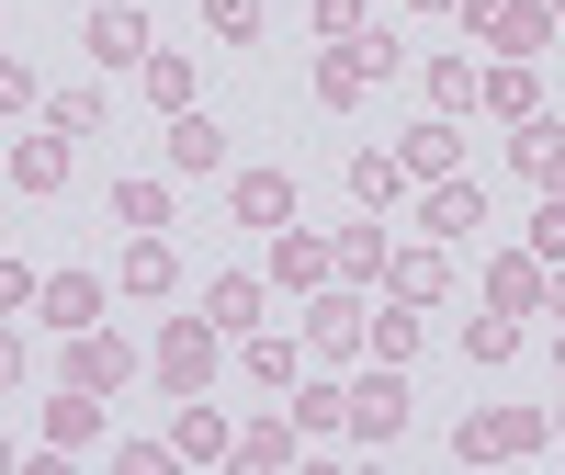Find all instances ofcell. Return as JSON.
Wrapping results in <instances>:
<instances>
[{
  "label": "cell",
  "instance_id": "83f0119b",
  "mask_svg": "<svg viewBox=\"0 0 565 475\" xmlns=\"http://www.w3.org/2000/svg\"><path fill=\"white\" fill-rule=\"evenodd\" d=\"M463 351H476V362H509V351H521V317H509V306L476 317V328H463Z\"/></svg>",
  "mask_w": 565,
  "mask_h": 475
},
{
  "label": "cell",
  "instance_id": "9a60e30c",
  "mask_svg": "<svg viewBox=\"0 0 565 475\" xmlns=\"http://www.w3.org/2000/svg\"><path fill=\"white\" fill-rule=\"evenodd\" d=\"M170 283H181V261H170V238L148 226V238L125 250V295H170Z\"/></svg>",
  "mask_w": 565,
  "mask_h": 475
},
{
  "label": "cell",
  "instance_id": "7a4b0ae2",
  "mask_svg": "<svg viewBox=\"0 0 565 475\" xmlns=\"http://www.w3.org/2000/svg\"><path fill=\"white\" fill-rule=\"evenodd\" d=\"M215 340H226L215 317H170V328H159V386H170V397H204V386H215Z\"/></svg>",
  "mask_w": 565,
  "mask_h": 475
},
{
  "label": "cell",
  "instance_id": "44dd1931",
  "mask_svg": "<svg viewBox=\"0 0 565 475\" xmlns=\"http://www.w3.org/2000/svg\"><path fill=\"white\" fill-rule=\"evenodd\" d=\"M407 181H452V125H407Z\"/></svg>",
  "mask_w": 565,
  "mask_h": 475
},
{
  "label": "cell",
  "instance_id": "277c9868",
  "mask_svg": "<svg viewBox=\"0 0 565 475\" xmlns=\"http://www.w3.org/2000/svg\"><path fill=\"white\" fill-rule=\"evenodd\" d=\"M90 57H103V68H148L159 57V45H148V12H136V0H103V12H90Z\"/></svg>",
  "mask_w": 565,
  "mask_h": 475
},
{
  "label": "cell",
  "instance_id": "5b68a950",
  "mask_svg": "<svg viewBox=\"0 0 565 475\" xmlns=\"http://www.w3.org/2000/svg\"><path fill=\"white\" fill-rule=\"evenodd\" d=\"M136 373V351L125 340H103V328H68V386H90V397H114Z\"/></svg>",
  "mask_w": 565,
  "mask_h": 475
},
{
  "label": "cell",
  "instance_id": "cb8c5ba5",
  "mask_svg": "<svg viewBox=\"0 0 565 475\" xmlns=\"http://www.w3.org/2000/svg\"><path fill=\"white\" fill-rule=\"evenodd\" d=\"M430 103H441V114H476V103H487L476 57H441V68H430Z\"/></svg>",
  "mask_w": 565,
  "mask_h": 475
},
{
  "label": "cell",
  "instance_id": "30bf717a",
  "mask_svg": "<svg viewBox=\"0 0 565 475\" xmlns=\"http://www.w3.org/2000/svg\"><path fill=\"white\" fill-rule=\"evenodd\" d=\"M238 226H295V170H238Z\"/></svg>",
  "mask_w": 565,
  "mask_h": 475
},
{
  "label": "cell",
  "instance_id": "ab89813d",
  "mask_svg": "<svg viewBox=\"0 0 565 475\" xmlns=\"http://www.w3.org/2000/svg\"><path fill=\"white\" fill-rule=\"evenodd\" d=\"M543 12H565V0H543Z\"/></svg>",
  "mask_w": 565,
  "mask_h": 475
},
{
  "label": "cell",
  "instance_id": "6da1fadb",
  "mask_svg": "<svg viewBox=\"0 0 565 475\" xmlns=\"http://www.w3.org/2000/svg\"><path fill=\"white\" fill-rule=\"evenodd\" d=\"M463 34H476V45H498V57H543L554 12H543V0H463Z\"/></svg>",
  "mask_w": 565,
  "mask_h": 475
},
{
  "label": "cell",
  "instance_id": "ac0fdd59",
  "mask_svg": "<svg viewBox=\"0 0 565 475\" xmlns=\"http://www.w3.org/2000/svg\"><path fill=\"white\" fill-rule=\"evenodd\" d=\"M306 340H317V351H351V340H373V317H362L351 295H328V306H306Z\"/></svg>",
  "mask_w": 565,
  "mask_h": 475
},
{
  "label": "cell",
  "instance_id": "836d02e7",
  "mask_svg": "<svg viewBox=\"0 0 565 475\" xmlns=\"http://www.w3.org/2000/svg\"><path fill=\"white\" fill-rule=\"evenodd\" d=\"M249 373L260 386H295V340H249Z\"/></svg>",
  "mask_w": 565,
  "mask_h": 475
},
{
  "label": "cell",
  "instance_id": "9c48e42d",
  "mask_svg": "<svg viewBox=\"0 0 565 475\" xmlns=\"http://www.w3.org/2000/svg\"><path fill=\"white\" fill-rule=\"evenodd\" d=\"M204 317L226 328V340H249V328H260V272H215L204 283Z\"/></svg>",
  "mask_w": 565,
  "mask_h": 475
},
{
  "label": "cell",
  "instance_id": "f546056e",
  "mask_svg": "<svg viewBox=\"0 0 565 475\" xmlns=\"http://www.w3.org/2000/svg\"><path fill=\"white\" fill-rule=\"evenodd\" d=\"M238 464H295V419H260V431L238 442Z\"/></svg>",
  "mask_w": 565,
  "mask_h": 475
},
{
  "label": "cell",
  "instance_id": "f1b7e54d",
  "mask_svg": "<svg viewBox=\"0 0 565 475\" xmlns=\"http://www.w3.org/2000/svg\"><path fill=\"white\" fill-rule=\"evenodd\" d=\"M181 453L215 464V453H238V442H226V419H215V408H181Z\"/></svg>",
  "mask_w": 565,
  "mask_h": 475
},
{
  "label": "cell",
  "instance_id": "3957f363",
  "mask_svg": "<svg viewBox=\"0 0 565 475\" xmlns=\"http://www.w3.org/2000/svg\"><path fill=\"white\" fill-rule=\"evenodd\" d=\"M396 431H407V373L373 362L362 386H351V442H396Z\"/></svg>",
  "mask_w": 565,
  "mask_h": 475
},
{
  "label": "cell",
  "instance_id": "1f68e13d",
  "mask_svg": "<svg viewBox=\"0 0 565 475\" xmlns=\"http://www.w3.org/2000/svg\"><path fill=\"white\" fill-rule=\"evenodd\" d=\"M328 250H340V272H373L385 261V226H351V238H328Z\"/></svg>",
  "mask_w": 565,
  "mask_h": 475
},
{
  "label": "cell",
  "instance_id": "e0dca14e",
  "mask_svg": "<svg viewBox=\"0 0 565 475\" xmlns=\"http://www.w3.org/2000/svg\"><path fill=\"white\" fill-rule=\"evenodd\" d=\"M487 114H509V125H532V114H543V91H532V57L487 68Z\"/></svg>",
  "mask_w": 565,
  "mask_h": 475
},
{
  "label": "cell",
  "instance_id": "d590c367",
  "mask_svg": "<svg viewBox=\"0 0 565 475\" xmlns=\"http://www.w3.org/2000/svg\"><path fill=\"white\" fill-rule=\"evenodd\" d=\"M34 295H45V283H34V272H23V261H0V317H23V306H34Z\"/></svg>",
  "mask_w": 565,
  "mask_h": 475
},
{
  "label": "cell",
  "instance_id": "d6a6232c",
  "mask_svg": "<svg viewBox=\"0 0 565 475\" xmlns=\"http://www.w3.org/2000/svg\"><path fill=\"white\" fill-rule=\"evenodd\" d=\"M215 34L226 45H260V0H215Z\"/></svg>",
  "mask_w": 565,
  "mask_h": 475
},
{
  "label": "cell",
  "instance_id": "8992f818",
  "mask_svg": "<svg viewBox=\"0 0 565 475\" xmlns=\"http://www.w3.org/2000/svg\"><path fill=\"white\" fill-rule=\"evenodd\" d=\"M418 226H430L441 250H452V238H476V226H487V181H430V204H418Z\"/></svg>",
  "mask_w": 565,
  "mask_h": 475
},
{
  "label": "cell",
  "instance_id": "e575fe53",
  "mask_svg": "<svg viewBox=\"0 0 565 475\" xmlns=\"http://www.w3.org/2000/svg\"><path fill=\"white\" fill-rule=\"evenodd\" d=\"M532 261H565V204L543 193V215H532Z\"/></svg>",
  "mask_w": 565,
  "mask_h": 475
},
{
  "label": "cell",
  "instance_id": "d6986e66",
  "mask_svg": "<svg viewBox=\"0 0 565 475\" xmlns=\"http://www.w3.org/2000/svg\"><path fill=\"white\" fill-rule=\"evenodd\" d=\"M136 80H148V103H159V114H193V91H204V80H193V57H148Z\"/></svg>",
  "mask_w": 565,
  "mask_h": 475
},
{
  "label": "cell",
  "instance_id": "7402d4cb",
  "mask_svg": "<svg viewBox=\"0 0 565 475\" xmlns=\"http://www.w3.org/2000/svg\"><path fill=\"white\" fill-rule=\"evenodd\" d=\"M521 170H532L543 193L565 204V136H554V125H521Z\"/></svg>",
  "mask_w": 565,
  "mask_h": 475
},
{
  "label": "cell",
  "instance_id": "f35d334b",
  "mask_svg": "<svg viewBox=\"0 0 565 475\" xmlns=\"http://www.w3.org/2000/svg\"><path fill=\"white\" fill-rule=\"evenodd\" d=\"M0 386H23V340H12V328H0Z\"/></svg>",
  "mask_w": 565,
  "mask_h": 475
},
{
  "label": "cell",
  "instance_id": "8fae6325",
  "mask_svg": "<svg viewBox=\"0 0 565 475\" xmlns=\"http://www.w3.org/2000/svg\"><path fill=\"white\" fill-rule=\"evenodd\" d=\"M57 181H68V136L45 125V136H23V148H12V193H57Z\"/></svg>",
  "mask_w": 565,
  "mask_h": 475
},
{
  "label": "cell",
  "instance_id": "74e56055",
  "mask_svg": "<svg viewBox=\"0 0 565 475\" xmlns=\"http://www.w3.org/2000/svg\"><path fill=\"white\" fill-rule=\"evenodd\" d=\"M317 34H362V0H317Z\"/></svg>",
  "mask_w": 565,
  "mask_h": 475
},
{
  "label": "cell",
  "instance_id": "4dcf8cb0",
  "mask_svg": "<svg viewBox=\"0 0 565 475\" xmlns=\"http://www.w3.org/2000/svg\"><path fill=\"white\" fill-rule=\"evenodd\" d=\"M373 351L407 362V351H418V317H407V306H385V317H373Z\"/></svg>",
  "mask_w": 565,
  "mask_h": 475
},
{
  "label": "cell",
  "instance_id": "d4e9b609",
  "mask_svg": "<svg viewBox=\"0 0 565 475\" xmlns=\"http://www.w3.org/2000/svg\"><path fill=\"white\" fill-rule=\"evenodd\" d=\"M441 283H452V261H441V238H430V250H407V261H396V295H407V306H430Z\"/></svg>",
  "mask_w": 565,
  "mask_h": 475
},
{
  "label": "cell",
  "instance_id": "603a6c76",
  "mask_svg": "<svg viewBox=\"0 0 565 475\" xmlns=\"http://www.w3.org/2000/svg\"><path fill=\"white\" fill-rule=\"evenodd\" d=\"M103 114H114V103H103V91H57V103H45V125H57V136H68V148H79V136H103Z\"/></svg>",
  "mask_w": 565,
  "mask_h": 475
},
{
  "label": "cell",
  "instance_id": "8d00e7d4",
  "mask_svg": "<svg viewBox=\"0 0 565 475\" xmlns=\"http://www.w3.org/2000/svg\"><path fill=\"white\" fill-rule=\"evenodd\" d=\"M0 114H34V68L23 57H0Z\"/></svg>",
  "mask_w": 565,
  "mask_h": 475
},
{
  "label": "cell",
  "instance_id": "7c38bea8",
  "mask_svg": "<svg viewBox=\"0 0 565 475\" xmlns=\"http://www.w3.org/2000/svg\"><path fill=\"white\" fill-rule=\"evenodd\" d=\"M351 193H362L373 215H396V204H407V159H396V148H362V159H351Z\"/></svg>",
  "mask_w": 565,
  "mask_h": 475
},
{
  "label": "cell",
  "instance_id": "4316f807",
  "mask_svg": "<svg viewBox=\"0 0 565 475\" xmlns=\"http://www.w3.org/2000/svg\"><path fill=\"white\" fill-rule=\"evenodd\" d=\"M295 431H351V386H295Z\"/></svg>",
  "mask_w": 565,
  "mask_h": 475
},
{
  "label": "cell",
  "instance_id": "484cf974",
  "mask_svg": "<svg viewBox=\"0 0 565 475\" xmlns=\"http://www.w3.org/2000/svg\"><path fill=\"white\" fill-rule=\"evenodd\" d=\"M114 226H136V238L170 226V193H159V181H114Z\"/></svg>",
  "mask_w": 565,
  "mask_h": 475
},
{
  "label": "cell",
  "instance_id": "4fadbf2b",
  "mask_svg": "<svg viewBox=\"0 0 565 475\" xmlns=\"http://www.w3.org/2000/svg\"><path fill=\"white\" fill-rule=\"evenodd\" d=\"M170 170H226V125H204V103L170 114Z\"/></svg>",
  "mask_w": 565,
  "mask_h": 475
},
{
  "label": "cell",
  "instance_id": "2e32d148",
  "mask_svg": "<svg viewBox=\"0 0 565 475\" xmlns=\"http://www.w3.org/2000/svg\"><path fill=\"white\" fill-rule=\"evenodd\" d=\"M90 431H103V397H90V386H68V397H45V442H90Z\"/></svg>",
  "mask_w": 565,
  "mask_h": 475
},
{
  "label": "cell",
  "instance_id": "5bb4252c",
  "mask_svg": "<svg viewBox=\"0 0 565 475\" xmlns=\"http://www.w3.org/2000/svg\"><path fill=\"white\" fill-rule=\"evenodd\" d=\"M543 431H532V419L521 408H487V419H463V464H476V453H532Z\"/></svg>",
  "mask_w": 565,
  "mask_h": 475
},
{
  "label": "cell",
  "instance_id": "ba28073f",
  "mask_svg": "<svg viewBox=\"0 0 565 475\" xmlns=\"http://www.w3.org/2000/svg\"><path fill=\"white\" fill-rule=\"evenodd\" d=\"M34 317H45V328H103V283H90V272H45Z\"/></svg>",
  "mask_w": 565,
  "mask_h": 475
},
{
  "label": "cell",
  "instance_id": "ffe728a7",
  "mask_svg": "<svg viewBox=\"0 0 565 475\" xmlns=\"http://www.w3.org/2000/svg\"><path fill=\"white\" fill-rule=\"evenodd\" d=\"M487 306H509V317L543 306V261H532V250H521V261H498V272H487Z\"/></svg>",
  "mask_w": 565,
  "mask_h": 475
},
{
  "label": "cell",
  "instance_id": "52a82bcc",
  "mask_svg": "<svg viewBox=\"0 0 565 475\" xmlns=\"http://www.w3.org/2000/svg\"><path fill=\"white\" fill-rule=\"evenodd\" d=\"M328 272H340V250H328V238L271 226V283H282V295H295V283H328Z\"/></svg>",
  "mask_w": 565,
  "mask_h": 475
}]
</instances>
